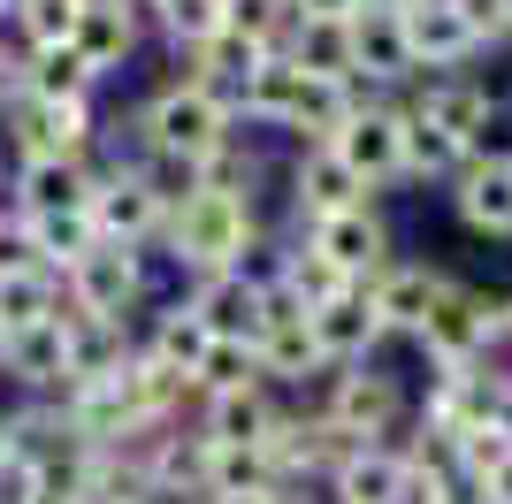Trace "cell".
Wrapping results in <instances>:
<instances>
[{
	"label": "cell",
	"mask_w": 512,
	"mask_h": 504,
	"mask_svg": "<svg viewBox=\"0 0 512 504\" xmlns=\"http://www.w3.org/2000/svg\"><path fill=\"white\" fill-rule=\"evenodd\" d=\"M92 184H100V153H85V161H16L0 207L23 214V222H39V214H85Z\"/></svg>",
	"instance_id": "obj_17"
},
{
	"label": "cell",
	"mask_w": 512,
	"mask_h": 504,
	"mask_svg": "<svg viewBox=\"0 0 512 504\" xmlns=\"http://www.w3.org/2000/svg\"><path fill=\"white\" fill-rule=\"evenodd\" d=\"M253 367L276 382L283 398H291L299 382L321 375V344H314V314H306V298L268 291V314H260V336H253Z\"/></svg>",
	"instance_id": "obj_14"
},
{
	"label": "cell",
	"mask_w": 512,
	"mask_h": 504,
	"mask_svg": "<svg viewBox=\"0 0 512 504\" xmlns=\"http://www.w3.org/2000/svg\"><path fill=\"white\" fill-rule=\"evenodd\" d=\"M0 23H8V0H0Z\"/></svg>",
	"instance_id": "obj_45"
},
{
	"label": "cell",
	"mask_w": 512,
	"mask_h": 504,
	"mask_svg": "<svg viewBox=\"0 0 512 504\" xmlns=\"http://www.w3.org/2000/svg\"><path fill=\"white\" fill-rule=\"evenodd\" d=\"M69 46H77V62L92 69V84H100V92H107L115 77H130V69L153 54L146 23H138V0H85V8H77Z\"/></svg>",
	"instance_id": "obj_11"
},
{
	"label": "cell",
	"mask_w": 512,
	"mask_h": 504,
	"mask_svg": "<svg viewBox=\"0 0 512 504\" xmlns=\"http://www.w3.org/2000/svg\"><path fill=\"white\" fill-rule=\"evenodd\" d=\"M0 390H8V398H62V390H69V336H62V314L0 336Z\"/></svg>",
	"instance_id": "obj_18"
},
{
	"label": "cell",
	"mask_w": 512,
	"mask_h": 504,
	"mask_svg": "<svg viewBox=\"0 0 512 504\" xmlns=\"http://www.w3.org/2000/svg\"><path fill=\"white\" fill-rule=\"evenodd\" d=\"M367 199H375V191L337 161L329 138H314V146H283V161H276V214H283V222H321V214L367 207Z\"/></svg>",
	"instance_id": "obj_8"
},
{
	"label": "cell",
	"mask_w": 512,
	"mask_h": 504,
	"mask_svg": "<svg viewBox=\"0 0 512 504\" xmlns=\"http://www.w3.org/2000/svg\"><path fill=\"white\" fill-rule=\"evenodd\" d=\"M8 275H54V268H46V252H39V237H31V222L0 207V283H8Z\"/></svg>",
	"instance_id": "obj_33"
},
{
	"label": "cell",
	"mask_w": 512,
	"mask_h": 504,
	"mask_svg": "<svg viewBox=\"0 0 512 504\" xmlns=\"http://www.w3.org/2000/svg\"><path fill=\"white\" fill-rule=\"evenodd\" d=\"M352 69H360L367 92H406V84L421 77L398 8H360V16H352Z\"/></svg>",
	"instance_id": "obj_22"
},
{
	"label": "cell",
	"mask_w": 512,
	"mask_h": 504,
	"mask_svg": "<svg viewBox=\"0 0 512 504\" xmlns=\"http://www.w3.org/2000/svg\"><path fill=\"white\" fill-rule=\"evenodd\" d=\"M77 8L85 0H16L8 8V39L16 46H62L77 31Z\"/></svg>",
	"instance_id": "obj_29"
},
{
	"label": "cell",
	"mask_w": 512,
	"mask_h": 504,
	"mask_svg": "<svg viewBox=\"0 0 512 504\" xmlns=\"http://www.w3.org/2000/svg\"><path fill=\"white\" fill-rule=\"evenodd\" d=\"M306 314H314L321 367H352V359H383L390 352V329H383V314H375V291H367V283H337V291H321Z\"/></svg>",
	"instance_id": "obj_13"
},
{
	"label": "cell",
	"mask_w": 512,
	"mask_h": 504,
	"mask_svg": "<svg viewBox=\"0 0 512 504\" xmlns=\"http://www.w3.org/2000/svg\"><path fill=\"white\" fill-rule=\"evenodd\" d=\"M329 146H337V161L360 176L375 199H390V191L406 184V138H398V92H367L344 107V123L329 130Z\"/></svg>",
	"instance_id": "obj_7"
},
{
	"label": "cell",
	"mask_w": 512,
	"mask_h": 504,
	"mask_svg": "<svg viewBox=\"0 0 512 504\" xmlns=\"http://www.w3.org/2000/svg\"><path fill=\"white\" fill-rule=\"evenodd\" d=\"M360 100V84H329L314 69H299L291 54H260V69L237 84V123L268 138V146H314L344 123V107Z\"/></svg>",
	"instance_id": "obj_1"
},
{
	"label": "cell",
	"mask_w": 512,
	"mask_h": 504,
	"mask_svg": "<svg viewBox=\"0 0 512 504\" xmlns=\"http://www.w3.org/2000/svg\"><path fill=\"white\" fill-rule=\"evenodd\" d=\"M467 161H497V168H512V84H497L490 107H482V123L467 130Z\"/></svg>",
	"instance_id": "obj_30"
},
{
	"label": "cell",
	"mask_w": 512,
	"mask_h": 504,
	"mask_svg": "<svg viewBox=\"0 0 512 504\" xmlns=\"http://www.w3.org/2000/svg\"><path fill=\"white\" fill-rule=\"evenodd\" d=\"M92 237H107V245H161V222H169V207L153 199V184L138 176V161L130 153H100V184H92Z\"/></svg>",
	"instance_id": "obj_10"
},
{
	"label": "cell",
	"mask_w": 512,
	"mask_h": 504,
	"mask_svg": "<svg viewBox=\"0 0 512 504\" xmlns=\"http://www.w3.org/2000/svg\"><path fill=\"white\" fill-rule=\"evenodd\" d=\"M398 23H406V46H413V69H421V77L490 69L482 39H474L467 16H459V0H398Z\"/></svg>",
	"instance_id": "obj_15"
},
{
	"label": "cell",
	"mask_w": 512,
	"mask_h": 504,
	"mask_svg": "<svg viewBox=\"0 0 512 504\" xmlns=\"http://www.w3.org/2000/svg\"><path fill=\"white\" fill-rule=\"evenodd\" d=\"M100 123H107V100H54V92H31L0 115V146L8 161H85L100 153Z\"/></svg>",
	"instance_id": "obj_6"
},
{
	"label": "cell",
	"mask_w": 512,
	"mask_h": 504,
	"mask_svg": "<svg viewBox=\"0 0 512 504\" xmlns=\"http://www.w3.org/2000/svg\"><path fill=\"white\" fill-rule=\"evenodd\" d=\"M421 504H490L474 482H451V489H421Z\"/></svg>",
	"instance_id": "obj_38"
},
{
	"label": "cell",
	"mask_w": 512,
	"mask_h": 504,
	"mask_svg": "<svg viewBox=\"0 0 512 504\" xmlns=\"http://www.w3.org/2000/svg\"><path fill=\"white\" fill-rule=\"evenodd\" d=\"M444 260H428V252H390L383 268L367 275V291H375V314H383V329H390V344H413L421 336V321H428V306H436V291H444Z\"/></svg>",
	"instance_id": "obj_16"
},
{
	"label": "cell",
	"mask_w": 512,
	"mask_h": 504,
	"mask_svg": "<svg viewBox=\"0 0 512 504\" xmlns=\"http://www.w3.org/2000/svg\"><path fill=\"white\" fill-rule=\"evenodd\" d=\"M184 504H222V497H184Z\"/></svg>",
	"instance_id": "obj_44"
},
{
	"label": "cell",
	"mask_w": 512,
	"mask_h": 504,
	"mask_svg": "<svg viewBox=\"0 0 512 504\" xmlns=\"http://www.w3.org/2000/svg\"><path fill=\"white\" fill-rule=\"evenodd\" d=\"M497 329H505V283H482V275L451 268L428 321H421V336L398 344V352H406V367H474Z\"/></svg>",
	"instance_id": "obj_5"
},
{
	"label": "cell",
	"mask_w": 512,
	"mask_h": 504,
	"mask_svg": "<svg viewBox=\"0 0 512 504\" xmlns=\"http://www.w3.org/2000/svg\"><path fill=\"white\" fill-rule=\"evenodd\" d=\"M505 46H512V0H505Z\"/></svg>",
	"instance_id": "obj_42"
},
{
	"label": "cell",
	"mask_w": 512,
	"mask_h": 504,
	"mask_svg": "<svg viewBox=\"0 0 512 504\" xmlns=\"http://www.w3.org/2000/svg\"><path fill=\"white\" fill-rule=\"evenodd\" d=\"M321 489H329V504H421L428 482H413V466L398 459V443H352Z\"/></svg>",
	"instance_id": "obj_19"
},
{
	"label": "cell",
	"mask_w": 512,
	"mask_h": 504,
	"mask_svg": "<svg viewBox=\"0 0 512 504\" xmlns=\"http://www.w3.org/2000/svg\"><path fill=\"white\" fill-rule=\"evenodd\" d=\"M299 16H360V0H291Z\"/></svg>",
	"instance_id": "obj_39"
},
{
	"label": "cell",
	"mask_w": 512,
	"mask_h": 504,
	"mask_svg": "<svg viewBox=\"0 0 512 504\" xmlns=\"http://www.w3.org/2000/svg\"><path fill=\"white\" fill-rule=\"evenodd\" d=\"M23 100V46L8 39V23H0V115Z\"/></svg>",
	"instance_id": "obj_35"
},
{
	"label": "cell",
	"mask_w": 512,
	"mask_h": 504,
	"mask_svg": "<svg viewBox=\"0 0 512 504\" xmlns=\"http://www.w3.org/2000/svg\"><path fill=\"white\" fill-rule=\"evenodd\" d=\"M8 168H16V161H8V146H0V199H8Z\"/></svg>",
	"instance_id": "obj_41"
},
{
	"label": "cell",
	"mask_w": 512,
	"mask_h": 504,
	"mask_svg": "<svg viewBox=\"0 0 512 504\" xmlns=\"http://www.w3.org/2000/svg\"><path fill=\"white\" fill-rule=\"evenodd\" d=\"M16 466V443H8V405H0V474Z\"/></svg>",
	"instance_id": "obj_40"
},
{
	"label": "cell",
	"mask_w": 512,
	"mask_h": 504,
	"mask_svg": "<svg viewBox=\"0 0 512 504\" xmlns=\"http://www.w3.org/2000/svg\"><path fill=\"white\" fill-rule=\"evenodd\" d=\"M474 489H482L490 504H512V451H505V459H497V466H490V474H482Z\"/></svg>",
	"instance_id": "obj_37"
},
{
	"label": "cell",
	"mask_w": 512,
	"mask_h": 504,
	"mask_svg": "<svg viewBox=\"0 0 512 504\" xmlns=\"http://www.w3.org/2000/svg\"><path fill=\"white\" fill-rule=\"evenodd\" d=\"M260 367H253V344H222V336H207V352H199V367H192V390L207 398V390H230V382H253Z\"/></svg>",
	"instance_id": "obj_31"
},
{
	"label": "cell",
	"mask_w": 512,
	"mask_h": 504,
	"mask_svg": "<svg viewBox=\"0 0 512 504\" xmlns=\"http://www.w3.org/2000/svg\"><path fill=\"white\" fill-rule=\"evenodd\" d=\"M291 405L321 413L329 428H344L352 443H390L413 420V367L390 344L383 359H352V367H321L314 382L291 390Z\"/></svg>",
	"instance_id": "obj_2"
},
{
	"label": "cell",
	"mask_w": 512,
	"mask_h": 504,
	"mask_svg": "<svg viewBox=\"0 0 512 504\" xmlns=\"http://www.w3.org/2000/svg\"><path fill=\"white\" fill-rule=\"evenodd\" d=\"M169 291H176V275L153 245H107V237H92L62 268V298L77 314H107V321H130V329L146 321L153 298H169Z\"/></svg>",
	"instance_id": "obj_4"
},
{
	"label": "cell",
	"mask_w": 512,
	"mask_h": 504,
	"mask_svg": "<svg viewBox=\"0 0 512 504\" xmlns=\"http://www.w3.org/2000/svg\"><path fill=\"white\" fill-rule=\"evenodd\" d=\"M283 420V390L268 375L253 382H230V390H207V398L192 405V428L207 443H268V428Z\"/></svg>",
	"instance_id": "obj_20"
},
{
	"label": "cell",
	"mask_w": 512,
	"mask_h": 504,
	"mask_svg": "<svg viewBox=\"0 0 512 504\" xmlns=\"http://www.w3.org/2000/svg\"><path fill=\"white\" fill-rule=\"evenodd\" d=\"M505 329H512V283H505Z\"/></svg>",
	"instance_id": "obj_43"
},
{
	"label": "cell",
	"mask_w": 512,
	"mask_h": 504,
	"mask_svg": "<svg viewBox=\"0 0 512 504\" xmlns=\"http://www.w3.org/2000/svg\"><path fill=\"white\" fill-rule=\"evenodd\" d=\"M16 504H85V482H62V474H31Z\"/></svg>",
	"instance_id": "obj_36"
},
{
	"label": "cell",
	"mask_w": 512,
	"mask_h": 504,
	"mask_svg": "<svg viewBox=\"0 0 512 504\" xmlns=\"http://www.w3.org/2000/svg\"><path fill=\"white\" fill-rule=\"evenodd\" d=\"M283 54L299 69H314V77H329V84H360V69H352V16H299V31H291Z\"/></svg>",
	"instance_id": "obj_25"
},
{
	"label": "cell",
	"mask_w": 512,
	"mask_h": 504,
	"mask_svg": "<svg viewBox=\"0 0 512 504\" xmlns=\"http://www.w3.org/2000/svg\"><path fill=\"white\" fill-rule=\"evenodd\" d=\"M222 23H230L237 39H253L260 54H283L291 31H299V8L291 0H222Z\"/></svg>",
	"instance_id": "obj_27"
},
{
	"label": "cell",
	"mask_w": 512,
	"mask_h": 504,
	"mask_svg": "<svg viewBox=\"0 0 512 504\" xmlns=\"http://www.w3.org/2000/svg\"><path fill=\"white\" fill-rule=\"evenodd\" d=\"M31 237H39V252H46V268L62 275L69 260H77V252L92 245V214H39V222H31Z\"/></svg>",
	"instance_id": "obj_32"
},
{
	"label": "cell",
	"mask_w": 512,
	"mask_h": 504,
	"mask_svg": "<svg viewBox=\"0 0 512 504\" xmlns=\"http://www.w3.org/2000/svg\"><path fill=\"white\" fill-rule=\"evenodd\" d=\"M8 8H16V0H8Z\"/></svg>",
	"instance_id": "obj_46"
},
{
	"label": "cell",
	"mask_w": 512,
	"mask_h": 504,
	"mask_svg": "<svg viewBox=\"0 0 512 504\" xmlns=\"http://www.w3.org/2000/svg\"><path fill=\"white\" fill-rule=\"evenodd\" d=\"M306 245L329 260L337 283H367V275L383 268L390 252H398V222H390L383 199H367V207H344V214H321V222H291Z\"/></svg>",
	"instance_id": "obj_9"
},
{
	"label": "cell",
	"mask_w": 512,
	"mask_h": 504,
	"mask_svg": "<svg viewBox=\"0 0 512 504\" xmlns=\"http://www.w3.org/2000/svg\"><path fill=\"white\" fill-rule=\"evenodd\" d=\"M398 138H406V184H428V191H444L459 168H467V146L451 138L436 115H421V107L398 92Z\"/></svg>",
	"instance_id": "obj_24"
},
{
	"label": "cell",
	"mask_w": 512,
	"mask_h": 504,
	"mask_svg": "<svg viewBox=\"0 0 512 504\" xmlns=\"http://www.w3.org/2000/svg\"><path fill=\"white\" fill-rule=\"evenodd\" d=\"M459 16H467V31L482 39V54H512L505 46V0H459Z\"/></svg>",
	"instance_id": "obj_34"
},
{
	"label": "cell",
	"mask_w": 512,
	"mask_h": 504,
	"mask_svg": "<svg viewBox=\"0 0 512 504\" xmlns=\"http://www.w3.org/2000/svg\"><path fill=\"white\" fill-rule=\"evenodd\" d=\"M260 237H268V207H253V199H222V191H192L184 207H169L153 252H161L169 275L184 283V275H207V268H245Z\"/></svg>",
	"instance_id": "obj_3"
},
{
	"label": "cell",
	"mask_w": 512,
	"mask_h": 504,
	"mask_svg": "<svg viewBox=\"0 0 512 504\" xmlns=\"http://www.w3.org/2000/svg\"><path fill=\"white\" fill-rule=\"evenodd\" d=\"M268 489H283L276 459L260 443H207V466H199V497H222V504H260Z\"/></svg>",
	"instance_id": "obj_23"
},
{
	"label": "cell",
	"mask_w": 512,
	"mask_h": 504,
	"mask_svg": "<svg viewBox=\"0 0 512 504\" xmlns=\"http://www.w3.org/2000/svg\"><path fill=\"white\" fill-rule=\"evenodd\" d=\"M444 214L482 245H512V168L497 161H467L444 184Z\"/></svg>",
	"instance_id": "obj_21"
},
{
	"label": "cell",
	"mask_w": 512,
	"mask_h": 504,
	"mask_svg": "<svg viewBox=\"0 0 512 504\" xmlns=\"http://www.w3.org/2000/svg\"><path fill=\"white\" fill-rule=\"evenodd\" d=\"M176 298L199 314V329L222 336V344H253L260 314H268V283L253 268H207V275H184Z\"/></svg>",
	"instance_id": "obj_12"
},
{
	"label": "cell",
	"mask_w": 512,
	"mask_h": 504,
	"mask_svg": "<svg viewBox=\"0 0 512 504\" xmlns=\"http://www.w3.org/2000/svg\"><path fill=\"white\" fill-rule=\"evenodd\" d=\"M23 84L31 92H54V100H100V84H92V69L77 62V46H23Z\"/></svg>",
	"instance_id": "obj_26"
},
{
	"label": "cell",
	"mask_w": 512,
	"mask_h": 504,
	"mask_svg": "<svg viewBox=\"0 0 512 504\" xmlns=\"http://www.w3.org/2000/svg\"><path fill=\"white\" fill-rule=\"evenodd\" d=\"M62 306H69L62 275H8V283H0V336L31 329V321H54Z\"/></svg>",
	"instance_id": "obj_28"
}]
</instances>
